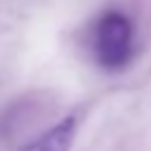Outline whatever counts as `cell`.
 I'll return each mask as SVG.
<instances>
[{
  "instance_id": "1",
  "label": "cell",
  "mask_w": 151,
  "mask_h": 151,
  "mask_svg": "<svg viewBox=\"0 0 151 151\" xmlns=\"http://www.w3.org/2000/svg\"><path fill=\"white\" fill-rule=\"evenodd\" d=\"M94 57L104 68H123L134 52V28L123 12H106L99 17L92 33Z\"/></svg>"
},
{
  "instance_id": "2",
  "label": "cell",
  "mask_w": 151,
  "mask_h": 151,
  "mask_svg": "<svg viewBox=\"0 0 151 151\" xmlns=\"http://www.w3.org/2000/svg\"><path fill=\"white\" fill-rule=\"evenodd\" d=\"M78 132V120L73 116L61 118L47 132H42L35 142H31L24 151H68Z\"/></svg>"
}]
</instances>
